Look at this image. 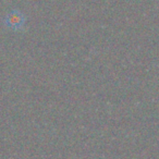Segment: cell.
<instances>
[{"instance_id":"1","label":"cell","mask_w":159,"mask_h":159,"mask_svg":"<svg viewBox=\"0 0 159 159\" xmlns=\"http://www.w3.org/2000/svg\"><path fill=\"white\" fill-rule=\"evenodd\" d=\"M6 24L13 30H19L24 24V16L19 11H12L7 16Z\"/></svg>"}]
</instances>
